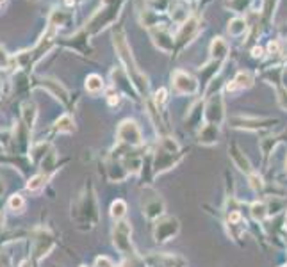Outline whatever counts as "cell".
<instances>
[{
    "label": "cell",
    "instance_id": "8",
    "mask_svg": "<svg viewBox=\"0 0 287 267\" xmlns=\"http://www.w3.org/2000/svg\"><path fill=\"white\" fill-rule=\"evenodd\" d=\"M196 29H198V22H196L195 18H189L187 22H185L184 25H182L180 29V32H179V36H177V39L180 43H185V41H189L193 36H195L196 32Z\"/></svg>",
    "mask_w": 287,
    "mask_h": 267
},
{
    "label": "cell",
    "instance_id": "9",
    "mask_svg": "<svg viewBox=\"0 0 287 267\" xmlns=\"http://www.w3.org/2000/svg\"><path fill=\"white\" fill-rule=\"evenodd\" d=\"M211 54H213V57L216 59L218 62H221L223 59H225V56L228 54V45L225 39L221 38H216L213 41V45H211Z\"/></svg>",
    "mask_w": 287,
    "mask_h": 267
},
{
    "label": "cell",
    "instance_id": "2",
    "mask_svg": "<svg viewBox=\"0 0 287 267\" xmlns=\"http://www.w3.org/2000/svg\"><path fill=\"white\" fill-rule=\"evenodd\" d=\"M130 234L132 228L127 221H120L116 223L112 237H114V246L118 248V251L123 255H132V246H130Z\"/></svg>",
    "mask_w": 287,
    "mask_h": 267
},
{
    "label": "cell",
    "instance_id": "22",
    "mask_svg": "<svg viewBox=\"0 0 287 267\" xmlns=\"http://www.w3.org/2000/svg\"><path fill=\"white\" fill-rule=\"evenodd\" d=\"M250 180H251V187H253V189H260V187H262V178H260V177H257V175H251V177H250Z\"/></svg>",
    "mask_w": 287,
    "mask_h": 267
},
{
    "label": "cell",
    "instance_id": "13",
    "mask_svg": "<svg viewBox=\"0 0 287 267\" xmlns=\"http://www.w3.org/2000/svg\"><path fill=\"white\" fill-rule=\"evenodd\" d=\"M56 130L57 132H65V134H72V132L75 130V123L73 119L68 116V114H65V116H61L59 119L56 121Z\"/></svg>",
    "mask_w": 287,
    "mask_h": 267
},
{
    "label": "cell",
    "instance_id": "4",
    "mask_svg": "<svg viewBox=\"0 0 287 267\" xmlns=\"http://www.w3.org/2000/svg\"><path fill=\"white\" fill-rule=\"evenodd\" d=\"M177 232H179V221L175 217H164V219L157 221L153 237H155L157 242H166V240L175 237Z\"/></svg>",
    "mask_w": 287,
    "mask_h": 267
},
{
    "label": "cell",
    "instance_id": "17",
    "mask_svg": "<svg viewBox=\"0 0 287 267\" xmlns=\"http://www.w3.org/2000/svg\"><path fill=\"white\" fill-rule=\"evenodd\" d=\"M45 180H46V177L45 175H36V177H33L31 180L27 182V191H31V192H37L39 189L45 185Z\"/></svg>",
    "mask_w": 287,
    "mask_h": 267
},
{
    "label": "cell",
    "instance_id": "26",
    "mask_svg": "<svg viewBox=\"0 0 287 267\" xmlns=\"http://www.w3.org/2000/svg\"><path fill=\"white\" fill-rule=\"evenodd\" d=\"M65 2H66V4H68V5H72V4H73V0H65Z\"/></svg>",
    "mask_w": 287,
    "mask_h": 267
},
{
    "label": "cell",
    "instance_id": "20",
    "mask_svg": "<svg viewBox=\"0 0 287 267\" xmlns=\"http://www.w3.org/2000/svg\"><path fill=\"white\" fill-rule=\"evenodd\" d=\"M266 208H264V205L262 203H255L253 207H251V214L255 216V219H262V217L266 216Z\"/></svg>",
    "mask_w": 287,
    "mask_h": 267
},
{
    "label": "cell",
    "instance_id": "24",
    "mask_svg": "<svg viewBox=\"0 0 287 267\" xmlns=\"http://www.w3.org/2000/svg\"><path fill=\"white\" fill-rule=\"evenodd\" d=\"M234 123H245V121H248V119H245V118H234L232 119ZM253 123H260L259 119H253ZM246 128H259V125H248Z\"/></svg>",
    "mask_w": 287,
    "mask_h": 267
},
{
    "label": "cell",
    "instance_id": "27",
    "mask_svg": "<svg viewBox=\"0 0 287 267\" xmlns=\"http://www.w3.org/2000/svg\"><path fill=\"white\" fill-rule=\"evenodd\" d=\"M5 2H7V0H0V7H2V5H5Z\"/></svg>",
    "mask_w": 287,
    "mask_h": 267
},
{
    "label": "cell",
    "instance_id": "19",
    "mask_svg": "<svg viewBox=\"0 0 287 267\" xmlns=\"http://www.w3.org/2000/svg\"><path fill=\"white\" fill-rule=\"evenodd\" d=\"M239 153V151H234V160H236V164L239 166V169H243V171H246V173H248V171H250V164H248V160H246V157H243V155H237Z\"/></svg>",
    "mask_w": 287,
    "mask_h": 267
},
{
    "label": "cell",
    "instance_id": "7",
    "mask_svg": "<svg viewBox=\"0 0 287 267\" xmlns=\"http://www.w3.org/2000/svg\"><path fill=\"white\" fill-rule=\"evenodd\" d=\"M251 82H253V79H251V75L248 73V71H239L236 75V79L232 80V84L227 86L228 91H236V89H246L250 88Z\"/></svg>",
    "mask_w": 287,
    "mask_h": 267
},
{
    "label": "cell",
    "instance_id": "15",
    "mask_svg": "<svg viewBox=\"0 0 287 267\" xmlns=\"http://www.w3.org/2000/svg\"><path fill=\"white\" fill-rule=\"evenodd\" d=\"M125 210H127V205L123 200H116L114 203L111 205V217L112 219H121V217L125 216Z\"/></svg>",
    "mask_w": 287,
    "mask_h": 267
},
{
    "label": "cell",
    "instance_id": "10",
    "mask_svg": "<svg viewBox=\"0 0 287 267\" xmlns=\"http://www.w3.org/2000/svg\"><path fill=\"white\" fill-rule=\"evenodd\" d=\"M54 248V240H52V237L50 235H46V234H41L39 237H37V244H36V257L37 258H41V257H45L50 249Z\"/></svg>",
    "mask_w": 287,
    "mask_h": 267
},
{
    "label": "cell",
    "instance_id": "25",
    "mask_svg": "<svg viewBox=\"0 0 287 267\" xmlns=\"http://www.w3.org/2000/svg\"><path fill=\"white\" fill-rule=\"evenodd\" d=\"M262 56V48H253V57H260Z\"/></svg>",
    "mask_w": 287,
    "mask_h": 267
},
{
    "label": "cell",
    "instance_id": "18",
    "mask_svg": "<svg viewBox=\"0 0 287 267\" xmlns=\"http://www.w3.org/2000/svg\"><path fill=\"white\" fill-rule=\"evenodd\" d=\"M11 62H13L11 56L5 52V48L0 45V70H7V68L11 66Z\"/></svg>",
    "mask_w": 287,
    "mask_h": 267
},
{
    "label": "cell",
    "instance_id": "1",
    "mask_svg": "<svg viewBox=\"0 0 287 267\" xmlns=\"http://www.w3.org/2000/svg\"><path fill=\"white\" fill-rule=\"evenodd\" d=\"M112 39H114V48H116V52H118V57H120L121 61H123V64L127 66V73H129V77L136 80L134 84L139 88V91H146V88H148V84H146V79H144V77L139 73L138 66H136L134 59H132V56H130L129 43H127L123 30H121V29H114Z\"/></svg>",
    "mask_w": 287,
    "mask_h": 267
},
{
    "label": "cell",
    "instance_id": "3",
    "mask_svg": "<svg viewBox=\"0 0 287 267\" xmlns=\"http://www.w3.org/2000/svg\"><path fill=\"white\" fill-rule=\"evenodd\" d=\"M118 137H120L121 143H127L130 146H139L143 143V136H141V130L136 125V121H130V119H125L118 127Z\"/></svg>",
    "mask_w": 287,
    "mask_h": 267
},
{
    "label": "cell",
    "instance_id": "21",
    "mask_svg": "<svg viewBox=\"0 0 287 267\" xmlns=\"http://www.w3.org/2000/svg\"><path fill=\"white\" fill-rule=\"evenodd\" d=\"M95 267H114V266H112V262L107 257H100V258H97Z\"/></svg>",
    "mask_w": 287,
    "mask_h": 267
},
{
    "label": "cell",
    "instance_id": "14",
    "mask_svg": "<svg viewBox=\"0 0 287 267\" xmlns=\"http://www.w3.org/2000/svg\"><path fill=\"white\" fill-rule=\"evenodd\" d=\"M245 30H246V24L243 18H234L230 24H228V32H230L232 36H241Z\"/></svg>",
    "mask_w": 287,
    "mask_h": 267
},
{
    "label": "cell",
    "instance_id": "5",
    "mask_svg": "<svg viewBox=\"0 0 287 267\" xmlns=\"http://www.w3.org/2000/svg\"><path fill=\"white\" fill-rule=\"evenodd\" d=\"M173 86L180 94H193L198 89V82L184 71H175L173 75Z\"/></svg>",
    "mask_w": 287,
    "mask_h": 267
},
{
    "label": "cell",
    "instance_id": "12",
    "mask_svg": "<svg viewBox=\"0 0 287 267\" xmlns=\"http://www.w3.org/2000/svg\"><path fill=\"white\" fill-rule=\"evenodd\" d=\"M86 89H88V93H91V94H97V93H100L104 89V80H102V77L100 75H89L88 79H86Z\"/></svg>",
    "mask_w": 287,
    "mask_h": 267
},
{
    "label": "cell",
    "instance_id": "29",
    "mask_svg": "<svg viewBox=\"0 0 287 267\" xmlns=\"http://www.w3.org/2000/svg\"><path fill=\"white\" fill-rule=\"evenodd\" d=\"M0 91H2V82H0Z\"/></svg>",
    "mask_w": 287,
    "mask_h": 267
},
{
    "label": "cell",
    "instance_id": "23",
    "mask_svg": "<svg viewBox=\"0 0 287 267\" xmlns=\"http://www.w3.org/2000/svg\"><path fill=\"white\" fill-rule=\"evenodd\" d=\"M155 102H157L159 105H162V103L166 102V89H161V91H157V94H155Z\"/></svg>",
    "mask_w": 287,
    "mask_h": 267
},
{
    "label": "cell",
    "instance_id": "6",
    "mask_svg": "<svg viewBox=\"0 0 287 267\" xmlns=\"http://www.w3.org/2000/svg\"><path fill=\"white\" fill-rule=\"evenodd\" d=\"M207 118L211 119V125H214V121L219 123L223 118V103H221V98H219L218 94H216V98L211 100L209 103V109H207Z\"/></svg>",
    "mask_w": 287,
    "mask_h": 267
},
{
    "label": "cell",
    "instance_id": "16",
    "mask_svg": "<svg viewBox=\"0 0 287 267\" xmlns=\"http://www.w3.org/2000/svg\"><path fill=\"white\" fill-rule=\"evenodd\" d=\"M7 207H9V210H13V212H22L23 208H25V200H23L20 194H13V196H9V200H7Z\"/></svg>",
    "mask_w": 287,
    "mask_h": 267
},
{
    "label": "cell",
    "instance_id": "28",
    "mask_svg": "<svg viewBox=\"0 0 287 267\" xmlns=\"http://www.w3.org/2000/svg\"><path fill=\"white\" fill-rule=\"evenodd\" d=\"M22 267H29V262H23V264H22Z\"/></svg>",
    "mask_w": 287,
    "mask_h": 267
},
{
    "label": "cell",
    "instance_id": "11",
    "mask_svg": "<svg viewBox=\"0 0 287 267\" xmlns=\"http://www.w3.org/2000/svg\"><path fill=\"white\" fill-rule=\"evenodd\" d=\"M36 116H37V111H36L34 102L23 103V121H25V127H27L29 130H33L34 121H36Z\"/></svg>",
    "mask_w": 287,
    "mask_h": 267
}]
</instances>
